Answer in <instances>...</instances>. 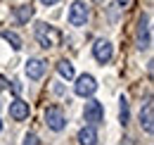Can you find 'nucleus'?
I'll list each match as a JSON object with an SVG mask.
<instances>
[{
    "label": "nucleus",
    "instance_id": "nucleus-1",
    "mask_svg": "<svg viewBox=\"0 0 154 145\" xmlns=\"http://www.w3.org/2000/svg\"><path fill=\"white\" fill-rule=\"evenodd\" d=\"M33 40L40 50L45 53H52V50H59L64 45V31L59 29L57 24L48 21V19H36L33 21Z\"/></svg>",
    "mask_w": 154,
    "mask_h": 145
},
{
    "label": "nucleus",
    "instance_id": "nucleus-2",
    "mask_svg": "<svg viewBox=\"0 0 154 145\" xmlns=\"http://www.w3.org/2000/svg\"><path fill=\"white\" fill-rule=\"evenodd\" d=\"M152 14L149 10H140L137 19H135V31H133V45L140 55L152 53Z\"/></svg>",
    "mask_w": 154,
    "mask_h": 145
},
{
    "label": "nucleus",
    "instance_id": "nucleus-3",
    "mask_svg": "<svg viewBox=\"0 0 154 145\" xmlns=\"http://www.w3.org/2000/svg\"><path fill=\"white\" fill-rule=\"evenodd\" d=\"M90 17H93V12H90V2H88V0H71L69 7H66V12H64L66 24H69L74 31L88 29Z\"/></svg>",
    "mask_w": 154,
    "mask_h": 145
},
{
    "label": "nucleus",
    "instance_id": "nucleus-4",
    "mask_svg": "<svg viewBox=\"0 0 154 145\" xmlns=\"http://www.w3.org/2000/svg\"><path fill=\"white\" fill-rule=\"evenodd\" d=\"M43 124L52 133H64L69 128V114L59 102H48L43 107Z\"/></svg>",
    "mask_w": 154,
    "mask_h": 145
},
{
    "label": "nucleus",
    "instance_id": "nucleus-5",
    "mask_svg": "<svg viewBox=\"0 0 154 145\" xmlns=\"http://www.w3.org/2000/svg\"><path fill=\"white\" fill-rule=\"evenodd\" d=\"M90 57L95 60L100 67H109L112 62H114L116 57V45L112 38L107 36H97L93 40V45H90Z\"/></svg>",
    "mask_w": 154,
    "mask_h": 145
},
{
    "label": "nucleus",
    "instance_id": "nucleus-6",
    "mask_svg": "<svg viewBox=\"0 0 154 145\" xmlns=\"http://www.w3.org/2000/svg\"><path fill=\"white\" fill-rule=\"evenodd\" d=\"M100 91V81L90 72H83L74 76V95L81 100H88V98H95V93Z\"/></svg>",
    "mask_w": 154,
    "mask_h": 145
},
{
    "label": "nucleus",
    "instance_id": "nucleus-7",
    "mask_svg": "<svg viewBox=\"0 0 154 145\" xmlns=\"http://www.w3.org/2000/svg\"><path fill=\"white\" fill-rule=\"evenodd\" d=\"M104 105H102V100H97V98H88L85 102H83V107H81V117H83V121L88 124V126H102L104 124Z\"/></svg>",
    "mask_w": 154,
    "mask_h": 145
},
{
    "label": "nucleus",
    "instance_id": "nucleus-8",
    "mask_svg": "<svg viewBox=\"0 0 154 145\" xmlns=\"http://www.w3.org/2000/svg\"><path fill=\"white\" fill-rule=\"evenodd\" d=\"M48 74V60L45 57H26L24 60V79L31 83H40Z\"/></svg>",
    "mask_w": 154,
    "mask_h": 145
},
{
    "label": "nucleus",
    "instance_id": "nucleus-9",
    "mask_svg": "<svg viewBox=\"0 0 154 145\" xmlns=\"http://www.w3.org/2000/svg\"><path fill=\"white\" fill-rule=\"evenodd\" d=\"M137 126L142 133L152 136L154 133V102L152 95H147L142 102H140V109H137Z\"/></svg>",
    "mask_w": 154,
    "mask_h": 145
},
{
    "label": "nucleus",
    "instance_id": "nucleus-10",
    "mask_svg": "<svg viewBox=\"0 0 154 145\" xmlns=\"http://www.w3.org/2000/svg\"><path fill=\"white\" fill-rule=\"evenodd\" d=\"M7 114H10L12 121L21 124V121H26L31 117V102L24 100L21 95H14V100H10V105H7Z\"/></svg>",
    "mask_w": 154,
    "mask_h": 145
},
{
    "label": "nucleus",
    "instance_id": "nucleus-11",
    "mask_svg": "<svg viewBox=\"0 0 154 145\" xmlns=\"http://www.w3.org/2000/svg\"><path fill=\"white\" fill-rule=\"evenodd\" d=\"M33 17H36V7H33L31 0H26V2L12 7V19H14L17 26H26L29 21H33Z\"/></svg>",
    "mask_w": 154,
    "mask_h": 145
},
{
    "label": "nucleus",
    "instance_id": "nucleus-12",
    "mask_svg": "<svg viewBox=\"0 0 154 145\" xmlns=\"http://www.w3.org/2000/svg\"><path fill=\"white\" fill-rule=\"evenodd\" d=\"M55 72H57V79L71 83L74 76H76V64H74L71 57H59L57 62H55Z\"/></svg>",
    "mask_w": 154,
    "mask_h": 145
},
{
    "label": "nucleus",
    "instance_id": "nucleus-13",
    "mask_svg": "<svg viewBox=\"0 0 154 145\" xmlns=\"http://www.w3.org/2000/svg\"><path fill=\"white\" fill-rule=\"evenodd\" d=\"M0 38L12 48V53H21L24 50V38H21L19 31H14V29H0Z\"/></svg>",
    "mask_w": 154,
    "mask_h": 145
},
{
    "label": "nucleus",
    "instance_id": "nucleus-14",
    "mask_svg": "<svg viewBox=\"0 0 154 145\" xmlns=\"http://www.w3.org/2000/svg\"><path fill=\"white\" fill-rule=\"evenodd\" d=\"M76 143L78 145H97V143H100V133H97V128L83 124V126L78 128V133H76Z\"/></svg>",
    "mask_w": 154,
    "mask_h": 145
},
{
    "label": "nucleus",
    "instance_id": "nucleus-15",
    "mask_svg": "<svg viewBox=\"0 0 154 145\" xmlns=\"http://www.w3.org/2000/svg\"><path fill=\"white\" fill-rule=\"evenodd\" d=\"M119 124H121V128L131 124V102L126 95H119Z\"/></svg>",
    "mask_w": 154,
    "mask_h": 145
},
{
    "label": "nucleus",
    "instance_id": "nucleus-16",
    "mask_svg": "<svg viewBox=\"0 0 154 145\" xmlns=\"http://www.w3.org/2000/svg\"><path fill=\"white\" fill-rule=\"evenodd\" d=\"M48 91H50V95H55V98H59V100H66V102H69L66 81H62V79H55V81H50V83H48Z\"/></svg>",
    "mask_w": 154,
    "mask_h": 145
},
{
    "label": "nucleus",
    "instance_id": "nucleus-17",
    "mask_svg": "<svg viewBox=\"0 0 154 145\" xmlns=\"http://www.w3.org/2000/svg\"><path fill=\"white\" fill-rule=\"evenodd\" d=\"M102 10H104V17H107V21H109L112 26H114L116 21H119V17H123V14H126V12H121V10L116 7L114 2H107V5L102 7Z\"/></svg>",
    "mask_w": 154,
    "mask_h": 145
},
{
    "label": "nucleus",
    "instance_id": "nucleus-18",
    "mask_svg": "<svg viewBox=\"0 0 154 145\" xmlns=\"http://www.w3.org/2000/svg\"><path fill=\"white\" fill-rule=\"evenodd\" d=\"M21 145H43V140H40V136L36 131H26L24 138H21Z\"/></svg>",
    "mask_w": 154,
    "mask_h": 145
},
{
    "label": "nucleus",
    "instance_id": "nucleus-19",
    "mask_svg": "<svg viewBox=\"0 0 154 145\" xmlns=\"http://www.w3.org/2000/svg\"><path fill=\"white\" fill-rule=\"evenodd\" d=\"M112 2H114V5L119 7V10H121V12H128V10L133 7L135 0H112Z\"/></svg>",
    "mask_w": 154,
    "mask_h": 145
},
{
    "label": "nucleus",
    "instance_id": "nucleus-20",
    "mask_svg": "<svg viewBox=\"0 0 154 145\" xmlns=\"http://www.w3.org/2000/svg\"><path fill=\"white\" fill-rule=\"evenodd\" d=\"M40 5H43V7H57L59 2H62V0H38Z\"/></svg>",
    "mask_w": 154,
    "mask_h": 145
},
{
    "label": "nucleus",
    "instance_id": "nucleus-21",
    "mask_svg": "<svg viewBox=\"0 0 154 145\" xmlns=\"http://www.w3.org/2000/svg\"><path fill=\"white\" fill-rule=\"evenodd\" d=\"M7 86H10V79L5 74H0V91H7Z\"/></svg>",
    "mask_w": 154,
    "mask_h": 145
},
{
    "label": "nucleus",
    "instance_id": "nucleus-22",
    "mask_svg": "<svg viewBox=\"0 0 154 145\" xmlns=\"http://www.w3.org/2000/svg\"><path fill=\"white\" fill-rule=\"evenodd\" d=\"M2 128H5V121H2V117H0V133H2Z\"/></svg>",
    "mask_w": 154,
    "mask_h": 145
},
{
    "label": "nucleus",
    "instance_id": "nucleus-23",
    "mask_svg": "<svg viewBox=\"0 0 154 145\" xmlns=\"http://www.w3.org/2000/svg\"><path fill=\"white\" fill-rule=\"evenodd\" d=\"M0 109H2V100H0Z\"/></svg>",
    "mask_w": 154,
    "mask_h": 145
}]
</instances>
